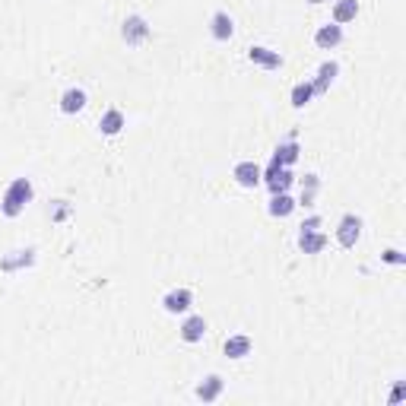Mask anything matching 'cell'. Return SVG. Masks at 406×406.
<instances>
[{
    "label": "cell",
    "instance_id": "obj_1",
    "mask_svg": "<svg viewBox=\"0 0 406 406\" xmlns=\"http://www.w3.org/2000/svg\"><path fill=\"white\" fill-rule=\"evenodd\" d=\"M32 197H35V187H32L29 178H13V181L6 184L4 197H0V213H4L6 219H16L32 203Z\"/></svg>",
    "mask_w": 406,
    "mask_h": 406
},
{
    "label": "cell",
    "instance_id": "obj_2",
    "mask_svg": "<svg viewBox=\"0 0 406 406\" xmlns=\"http://www.w3.org/2000/svg\"><path fill=\"white\" fill-rule=\"evenodd\" d=\"M362 228H365V222H362V216H355V213H346L340 222H336V245L340 247H355L359 245V238H362Z\"/></svg>",
    "mask_w": 406,
    "mask_h": 406
},
{
    "label": "cell",
    "instance_id": "obj_3",
    "mask_svg": "<svg viewBox=\"0 0 406 406\" xmlns=\"http://www.w3.org/2000/svg\"><path fill=\"white\" fill-rule=\"evenodd\" d=\"M149 23H146L140 13H133V16H127L124 23H121V38H124L127 48H140V44L149 38Z\"/></svg>",
    "mask_w": 406,
    "mask_h": 406
},
{
    "label": "cell",
    "instance_id": "obj_4",
    "mask_svg": "<svg viewBox=\"0 0 406 406\" xmlns=\"http://www.w3.org/2000/svg\"><path fill=\"white\" fill-rule=\"evenodd\" d=\"M292 181H295V175H292V168H283V165H266L264 175H260V184H266L270 187V194H283V190L292 187Z\"/></svg>",
    "mask_w": 406,
    "mask_h": 406
},
{
    "label": "cell",
    "instance_id": "obj_5",
    "mask_svg": "<svg viewBox=\"0 0 406 406\" xmlns=\"http://www.w3.org/2000/svg\"><path fill=\"white\" fill-rule=\"evenodd\" d=\"M247 61H251L254 67H264V70L283 67V54L273 48H264V44H251V48H247Z\"/></svg>",
    "mask_w": 406,
    "mask_h": 406
},
{
    "label": "cell",
    "instance_id": "obj_6",
    "mask_svg": "<svg viewBox=\"0 0 406 406\" xmlns=\"http://www.w3.org/2000/svg\"><path fill=\"white\" fill-rule=\"evenodd\" d=\"M260 175H264V168H260L257 162H251V159H245V162H238L232 168V178H235V184H238V187H257L260 184Z\"/></svg>",
    "mask_w": 406,
    "mask_h": 406
},
{
    "label": "cell",
    "instance_id": "obj_7",
    "mask_svg": "<svg viewBox=\"0 0 406 406\" xmlns=\"http://www.w3.org/2000/svg\"><path fill=\"white\" fill-rule=\"evenodd\" d=\"M190 304H194V292L190 289H171V292H165V298H162V308L168 311V314H187Z\"/></svg>",
    "mask_w": 406,
    "mask_h": 406
},
{
    "label": "cell",
    "instance_id": "obj_8",
    "mask_svg": "<svg viewBox=\"0 0 406 406\" xmlns=\"http://www.w3.org/2000/svg\"><path fill=\"white\" fill-rule=\"evenodd\" d=\"M35 264V247H19V251H10L6 257H0V270L4 273H16L25 270V266Z\"/></svg>",
    "mask_w": 406,
    "mask_h": 406
},
{
    "label": "cell",
    "instance_id": "obj_9",
    "mask_svg": "<svg viewBox=\"0 0 406 406\" xmlns=\"http://www.w3.org/2000/svg\"><path fill=\"white\" fill-rule=\"evenodd\" d=\"M298 156H302V146L295 143V137H289L285 143H279L276 149H273V165H283V168H292V165L298 162Z\"/></svg>",
    "mask_w": 406,
    "mask_h": 406
},
{
    "label": "cell",
    "instance_id": "obj_10",
    "mask_svg": "<svg viewBox=\"0 0 406 406\" xmlns=\"http://www.w3.org/2000/svg\"><path fill=\"white\" fill-rule=\"evenodd\" d=\"M178 336H181L184 343H200L203 336H207V321H203L200 314H187L184 324L178 327Z\"/></svg>",
    "mask_w": 406,
    "mask_h": 406
},
{
    "label": "cell",
    "instance_id": "obj_11",
    "mask_svg": "<svg viewBox=\"0 0 406 406\" xmlns=\"http://www.w3.org/2000/svg\"><path fill=\"white\" fill-rule=\"evenodd\" d=\"M251 349H254V343H251V336H245V333H235L222 343V355H226V359H235V362L251 355Z\"/></svg>",
    "mask_w": 406,
    "mask_h": 406
},
{
    "label": "cell",
    "instance_id": "obj_12",
    "mask_svg": "<svg viewBox=\"0 0 406 406\" xmlns=\"http://www.w3.org/2000/svg\"><path fill=\"white\" fill-rule=\"evenodd\" d=\"M222 390H226V381H222L219 374H207V378L197 384V400H203V403H216V400L222 397Z\"/></svg>",
    "mask_w": 406,
    "mask_h": 406
},
{
    "label": "cell",
    "instance_id": "obj_13",
    "mask_svg": "<svg viewBox=\"0 0 406 406\" xmlns=\"http://www.w3.org/2000/svg\"><path fill=\"white\" fill-rule=\"evenodd\" d=\"M340 42H343V25H336V23H327V25H321V29L314 32V44L321 51L340 48Z\"/></svg>",
    "mask_w": 406,
    "mask_h": 406
},
{
    "label": "cell",
    "instance_id": "obj_14",
    "mask_svg": "<svg viewBox=\"0 0 406 406\" xmlns=\"http://www.w3.org/2000/svg\"><path fill=\"white\" fill-rule=\"evenodd\" d=\"M209 35H213L216 42H228V38L235 35V23H232V16H228L226 10L213 13V19H209Z\"/></svg>",
    "mask_w": 406,
    "mask_h": 406
},
{
    "label": "cell",
    "instance_id": "obj_15",
    "mask_svg": "<svg viewBox=\"0 0 406 406\" xmlns=\"http://www.w3.org/2000/svg\"><path fill=\"white\" fill-rule=\"evenodd\" d=\"M124 127H127V118H124V111H121V108H108V111H102L99 130L105 133V137H118Z\"/></svg>",
    "mask_w": 406,
    "mask_h": 406
},
{
    "label": "cell",
    "instance_id": "obj_16",
    "mask_svg": "<svg viewBox=\"0 0 406 406\" xmlns=\"http://www.w3.org/2000/svg\"><path fill=\"white\" fill-rule=\"evenodd\" d=\"M86 92H82L80 86H70V89H63V95H61V102H57V105H61V111L63 114H80L82 108H86Z\"/></svg>",
    "mask_w": 406,
    "mask_h": 406
},
{
    "label": "cell",
    "instance_id": "obj_17",
    "mask_svg": "<svg viewBox=\"0 0 406 406\" xmlns=\"http://www.w3.org/2000/svg\"><path fill=\"white\" fill-rule=\"evenodd\" d=\"M336 73H340V63L336 61H324L321 67H317V76L311 80V86H314V95H324L330 89V82L336 80Z\"/></svg>",
    "mask_w": 406,
    "mask_h": 406
},
{
    "label": "cell",
    "instance_id": "obj_18",
    "mask_svg": "<svg viewBox=\"0 0 406 406\" xmlns=\"http://www.w3.org/2000/svg\"><path fill=\"white\" fill-rule=\"evenodd\" d=\"M295 207H298V200H292L289 197V190H283V194H273L270 197V216L273 219H285V216H292L295 213Z\"/></svg>",
    "mask_w": 406,
    "mask_h": 406
},
{
    "label": "cell",
    "instance_id": "obj_19",
    "mask_svg": "<svg viewBox=\"0 0 406 406\" xmlns=\"http://www.w3.org/2000/svg\"><path fill=\"white\" fill-rule=\"evenodd\" d=\"M298 247H302V254H321L324 247H327V235H324L321 228H314V232H298Z\"/></svg>",
    "mask_w": 406,
    "mask_h": 406
},
{
    "label": "cell",
    "instance_id": "obj_20",
    "mask_svg": "<svg viewBox=\"0 0 406 406\" xmlns=\"http://www.w3.org/2000/svg\"><path fill=\"white\" fill-rule=\"evenodd\" d=\"M359 16V0H333V23L346 25Z\"/></svg>",
    "mask_w": 406,
    "mask_h": 406
},
{
    "label": "cell",
    "instance_id": "obj_21",
    "mask_svg": "<svg viewBox=\"0 0 406 406\" xmlns=\"http://www.w3.org/2000/svg\"><path fill=\"white\" fill-rule=\"evenodd\" d=\"M317 190H321V178H317L314 171H308V175L302 178V197H298V203H302V207H314Z\"/></svg>",
    "mask_w": 406,
    "mask_h": 406
},
{
    "label": "cell",
    "instance_id": "obj_22",
    "mask_svg": "<svg viewBox=\"0 0 406 406\" xmlns=\"http://www.w3.org/2000/svg\"><path fill=\"white\" fill-rule=\"evenodd\" d=\"M311 99H314V86H311V80H304V82H295V86H292V95H289L292 108H304V105H308Z\"/></svg>",
    "mask_w": 406,
    "mask_h": 406
},
{
    "label": "cell",
    "instance_id": "obj_23",
    "mask_svg": "<svg viewBox=\"0 0 406 406\" xmlns=\"http://www.w3.org/2000/svg\"><path fill=\"white\" fill-rule=\"evenodd\" d=\"M70 209H73V207H70L67 200H54V209H51V219H54V222H63V219L70 216Z\"/></svg>",
    "mask_w": 406,
    "mask_h": 406
},
{
    "label": "cell",
    "instance_id": "obj_24",
    "mask_svg": "<svg viewBox=\"0 0 406 406\" xmlns=\"http://www.w3.org/2000/svg\"><path fill=\"white\" fill-rule=\"evenodd\" d=\"M403 397H406V381H397V384H393V390H390V397H387V406H397Z\"/></svg>",
    "mask_w": 406,
    "mask_h": 406
},
{
    "label": "cell",
    "instance_id": "obj_25",
    "mask_svg": "<svg viewBox=\"0 0 406 406\" xmlns=\"http://www.w3.org/2000/svg\"><path fill=\"white\" fill-rule=\"evenodd\" d=\"M381 260H384V264H393V266L406 264V257H403V254L397 251V247H390V251H384V254H381Z\"/></svg>",
    "mask_w": 406,
    "mask_h": 406
},
{
    "label": "cell",
    "instance_id": "obj_26",
    "mask_svg": "<svg viewBox=\"0 0 406 406\" xmlns=\"http://www.w3.org/2000/svg\"><path fill=\"white\" fill-rule=\"evenodd\" d=\"M314 228H321V216H308V219L302 222V228H298V232H314Z\"/></svg>",
    "mask_w": 406,
    "mask_h": 406
},
{
    "label": "cell",
    "instance_id": "obj_27",
    "mask_svg": "<svg viewBox=\"0 0 406 406\" xmlns=\"http://www.w3.org/2000/svg\"><path fill=\"white\" fill-rule=\"evenodd\" d=\"M308 4H327V0H308Z\"/></svg>",
    "mask_w": 406,
    "mask_h": 406
}]
</instances>
